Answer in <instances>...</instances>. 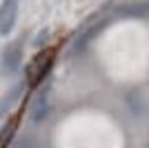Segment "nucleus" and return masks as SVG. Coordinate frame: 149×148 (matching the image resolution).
Returning a JSON list of instances; mask_svg holds the SVG:
<instances>
[{
	"label": "nucleus",
	"instance_id": "obj_2",
	"mask_svg": "<svg viewBox=\"0 0 149 148\" xmlns=\"http://www.w3.org/2000/svg\"><path fill=\"white\" fill-rule=\"evenodd\" d=\"M18 0H2L0 6V35H9L17 24Z\"/></svg>",
	"mask_w": 149,
	"mask_h": 148
},
{
	"label": "nucleus",
	"instance_id": "obj_5",
	"mask_svg": "<svg viewBox=\"0 0 149 148\" xmlns=\"http://www.w3.org/2000/svg\"><path fill=\"white\" fill-rule=\"evenodd\" d=\"M149 13V2H135V4H127L122 6L113 13V17H146Z\"/></svg>",
	"mask_w": 149,
	"mask_h": 148
},
{
	"label": "nucleus",
	"instance_id": "obj_6",
	"mask_svg": "<svg viewBox=\"0 0 149 148\" xmlns=\"http://www.w3.org/2000/svg\"><path fill=\"white\" fill-rule=\"evenodd\" d=\"M22 95V84H18V86H15L13 90L9 92V93H6L2 99H0V117L2 115H6L9 110L17 104V101H18V97Z\"/></svg>",
	"mask_w": 149,
	"mask_h": 148
},
{
	"label": "nucleus",
	"instance_id": "obj_3",
	"mask_svg": "<svg viewBox=\"0 0 149 148\" xmlns=\"http://www.w3.org/2000/svg\"><path fill=\"white\" fill-rule=\"evenodd\" d=\"M51 108V101H49V86L42 88V90L36 93V97L33 99L31 110H29V117H31V123L38 124L47 117Z\"/></svg>",
	"mask_w": 149,
	"mask_h": 148
},
{
	"label": "nucleus",
	"instance_id": "obj_7",
	"mask_svg": "<svg viewBox=\"0 0 149 148\" xmlns=\"http://www.w3.org/2000/svg\"><path fill=\"white\" fill-rule=\"evenodd\" d=\"M15 132H17V119H11V121L2 128V132H0V148H6L7 144L11 143Z\"/></svg>",
	"mask_w": 149,
	"mask_h": 148
},
{
	"label": "nucleus",
	"instance_id": "obj_4",
	"mask_svg": "<svg viewBox=\"0 0 149 148\" xmlns=\"http://www.w3.org/2000/svg\"><path fill=\"white\" fill-rule=\"evenodd\" d=\"M20 62H22V44L11 42L2 53V66L7 73H15L20 68Z\"/></svg>",
	"mask_w": 149,
	"mask_h": 148
},
{
	"label": "nucleus",
	"instance_id": "obj_1",
	"mask_svg": "<svg viewBox=\"0 0 149 148\" xmlns=\"http://www.w3.org/2000/svg\"><path fill=\"white\" fill-rule=\"evenodd\" d=\"M53 66V51H42L40 55L33 58V62L27 66V80L29 84H40L44 79L47 77V73Z\"/></svg>",
	"mask_w": 149,
	"mask_h": 148
}]
</instances>
